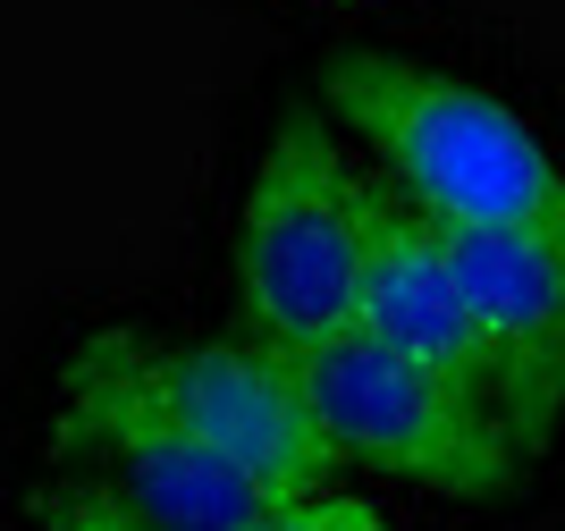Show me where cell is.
Returning a JSON list of instances; mask_svg holds the SVG:
<instances>
[{
  "mask_svg": "<svg viewBox=\"0 0 565 531\" xmlns=\"http://www.w3.org/2000/svg\"><path fill=\"white\" fill-rule=\"evenodd\" d=\"M312 102L430 229L565 262V68L498 25H347L296 60Z\"/></svg>",
  "mask_w": 565,
  "mask_h": 531,
  "instance_id": "cell-1",
  "label": "cell"
},
{
  "mask_svg": "<svg viewBox=\"0 0 565 531\" xmlns=\"http://www.w3.org/2000/svg\"><path fill=\"white\" fill-rule=\"evenodd\" d=\"M363 152L296 68L262 76L228 118L203 203V287L228 321L312 354L363 321Z\"/></svg>",
  "mask_w": 565,
  "mask_h": 531,
  "instance_id": "cell-2",
  "label": "cell"
},
{
  "mask_svg": "<svg viewBox=\"0 0 565 531\" xmlns=\"http://www.w3.org/2000/svg\"><path fill=\"white\" fill-rule=\"evenodd\" d=\"M34 338L102 371L118 396H136L143 414L212 447L245 481L270 498L287 489L347 481L330 422L312 405L305 363L245 321H228L212 296H169V287H60L25 312Z\"/></svg>",
  "mask_w": 565,
  "mask_h": 531,
  "instance_id": "cell-3",
  "label": "cell"
},
{
  "mask_svg": "<svg viewBox=\"0 0 565 531\" xmlns=\"http://www.w3.org/2000/svg\"><path fill=\"white\" fill-rule=\"evenodd\" d=\"M262 498L25 321L0 347V531H236Z\"/></svg>",
  "mask_w": 565,
  "mask_h": 531,
  "instance_id": "cell-4",
  "label": "cell"
},
{
  "mask_svg": "<svg viewBox=\"0 0 565 531\" xmlns=\"http://www.w3.org/2000/svg\"><path fill=\"white\" fill-rule=\"evenodd\" d=\"M312 380V405L330 422L347 472L397 489L405 507H448V514H523L557 472L507 431V422L465 396L456 380L423 371L372 329H347L330 347L296 354Z\"/></svg>",
  "mask_w": 565,
  "mask_h": 531,
  "instance_id": "cell-5",
  "label": "cell"
},
{
  "mask_svg": "<svg viewBox=\"0 0 565 531\" xmlns=\"http://www.w3.org/2000/svg\"><path fill=\"white\" fill-rule=\"evenodd\" d=\"M363 211H372V254H363V321L372 338H388L397 354H414L423 371L456 380L465 396H481L507 431H515L548 472H565V396L515 354V338L472 304V287L456 278L448 245L397 185L363 161Z\"/></svg>",
  "mask_w": 565,
  "mask_h": 531,
  "instance_id": "cell-6",
  "label": "cell"
},
{
  "mask_svg": "<svg viewBox=\"0 0 565 531\" xmlns=\"http://www.w3.org/2000/svg\"><path fill=\"white\" fill-rule=\"evenodd\" d=\"M236 531H414V514H405L397 489H380V481H363V472H347V481H321V489L262 498Z\"/></svg>",
  "mask_w": 565,
  "mask_h": 531,
  "instance_id": "cell-7",
  "label": "cell"
},
{
  "mask_svg": "<svg viewBox=\"0 0 565 531\" xmlns=\"http://www.w3.org/2000/svg\"><path fill=\"white\" fill-rule=\"evenodd\" d=\"M245 9L312 25V43H321V34H347V25H397V18H414L423 0H245Z\"/></svg>",
  "mask_w": 565,
  "mask_h": 531,
  "instance_id": "cell-8",
  "label": "cell"
}]
</instances>
